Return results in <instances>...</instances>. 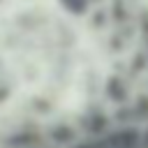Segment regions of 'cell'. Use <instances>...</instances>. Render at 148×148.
<instances>
[{
  "label": "cell",
  "mask_w": 148,
  "mask_h": 148,
  "mask_svg": "<svg viewBox=\"0 0 148 148\" xmlns=\"http://www.w3.org/2000/svg\"><path fill=\"white\" fill-rule=\"evenodd\" d=\"M67 2V7L74 12V14H81V12H86L83 7H86V2H76V0H65Z\"/></svg>",
  "instance_id": "obj_1"
}]
</instances>
